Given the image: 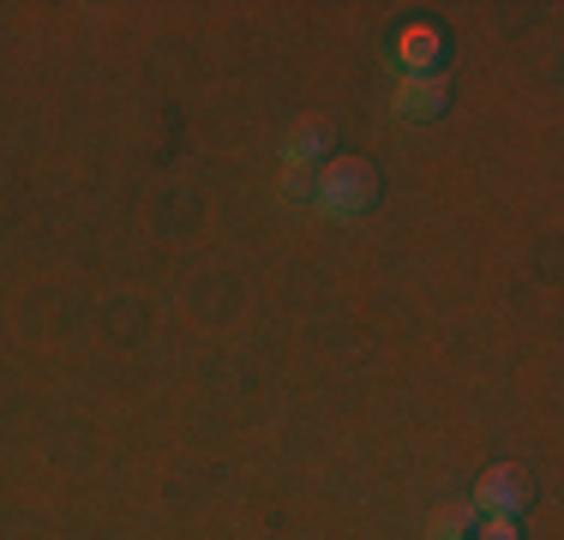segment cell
Masks as SVG:
<instances>
[{"label":"cell","mask_w":564,"mask_h":540,"mask_svg":"<svg viewBox=\"0 0 564 540\" xmlns=\"http://www.w3.org/2000/svg\"><path fill=\"white\" fill-rule=\"evenodd\" d=\"M438 54H445V36H438L433 24H409V31L397 36V66H402L409 78L438 73Z\"/></svg>","instance_id":"3957f363"},{"label":"cell","mask_w":564,"mask_h":540,"mask_svg":"<svg viewBox=\"0 0 564 540\" xmlns=\"http://www.w3.org/2000/svg\"><path fill=\"white\" fill-rule=\"evenodd\" d=\"M475 522H480L475 505H445L433 522H426V540H468V534H475Z\"/></svg>","instance_id":"8992f818"},{"label":"cell","mask_w":564,"mask_h":540,"mask_svg":"<svg viewBox=\"0 0 564 540\" xmlns=\"http://www.w3.org/2000/svg\"><path fill=\"white\" fill-rule=\"evenodd\" d=\"M468 540H522V534H517V517H487V522H475Z\"/></svg>","instance_id":"52a82bcc"},{"label":"cell","mask_w":564,"mask_h":540,"mask_svg":"<svg viewBox=\"0 0 564 540\" xmlns=\"http://www.w3.org/2000/svg\"><path fill=\"white\" fill-rule=\"evenodd\" d=\"M282 193H289V198H313V169H282Z\"/></svg>","instance_id":"ba28073f"},{"label":"cell","mask_w":564,"mask_h":540,"mask_svg":"<svg viewBox=\"0 0 564 540\" xmlns=\"http://www.w3.org/2000/svg\"><path fill=\"white\" fill-rule=\"evenodd\" d=\"M330 156V127L325 120H294L289 127V139H282V169H313V162H325Z\"/></svg>","instance_id":"277c9868"},{"label":"cell","mask_w":564,"mask_h":540,"mask_svg":"<svg viewBox=\"0 0 564 540\" xmlns=\"http://www.w3.org/2000/svg\"><path fill=\"white\" fill-rule=\"evenodd\" d=\"M313 198L325 216H367L379 205V169L367 156H325L313 174Z\"/></svg>","instance_id":"6da1fadb"},{"label":"cell","mask_w":564,"mask_h":540,"mask_svg":"<svg viewBox=\"0 0 564 540\" xmlns=\"http://www.w3.org/2000/svg\"><path fill=\"white\" fill-rule=\"evenodd\" d=\"M445 97H451V90H445V78H438V73L402 78V85H397V115L402 120H438V115H445Z\"/></svg>","instance_id":"5b68a950"},{"label":"cell","mask_w":564,"mask_h":540,"mask_svg":"<svg viewBox=\"0 0 564 540\" xmlns=\"http://www.w3.org/2000/svg\"><path fill=\"white\" fill-rule=\"evenodd\" d=\"M534 505V475L522 463H499V468H487L475 486V510L480 517H517V510H529Z\"/></svg>","instance_id":"7a4b0ae2"}]
</instances>
